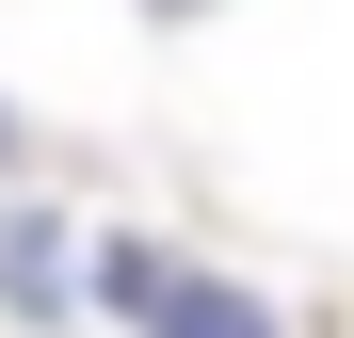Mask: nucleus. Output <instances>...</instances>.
Segmentation results:
<instances>
[{"label": "nucleus", "instance_id": "obj_1", "mask_svg": "<svg viewBox=\"0 0 354 338\" xmlns=\"http://www.w3.org/2000/svg\"><path fill=\"white\" fill-rule=\"evenodd\" d=\"M145 338H290L258 290H242V274H209V258H177L161 274V306H145Z\"/></svg>", "mask_w": 354, "mask_h": 338}, {"label": "nucleus", "instance_id": "obj_2", "mask_svg": "<svg viewBox=\"0 0 354 338\" xmlns=\"http://www.w3.org/2000/svg\"><path fill=\"white\" fill-rule=\"evenodd\" d=\"M65 258H81V242H65V225H48V209H17V225H0V306H32V322H48V306H65V290H81V274H65Z\"/></svg>", "mask_w": 354, "mask_h": 338}, {"label": "nucleus", "instance_id": "obj_3", "mask_svg": "<svg viewBox=\"0 0 354 338\" xmlns=\"http://www.w3.org/2000/svg\"><path fill=\"white\" fill-rule=\"evenodd\" d=\"M161 274H177L161 242H97V306H113V322H145V306H161Z\"/></svg>", "mask_w": 354, "mask_h": 338}, {"label": "nucleus", "instance_id": "obj_4", "mask_svg": "<svg viewBox=\"0 0 354 338\" xmlns=\"http://www.w3.org/2000/svg\"><path fill=\"white\" fill-rule=\"evenodd\" d=\"M145 17H209V0H145Z\"/></svg>", "mask_w": 354, "mask_h": 338}, {"label": "nucleus", "instance_id": "obj_5", "mask_svg": "<svg viewBox=\"0 0 354 338\" xmlns=\"http://www.w3.org/2000/svg\"><path fill=\"white\" fill-rule=\"evenodd\" d=\"M0 161H17V129H0Z\"/></svg>", "mask_w": 354, "mask_h": 338}]
</instances>
